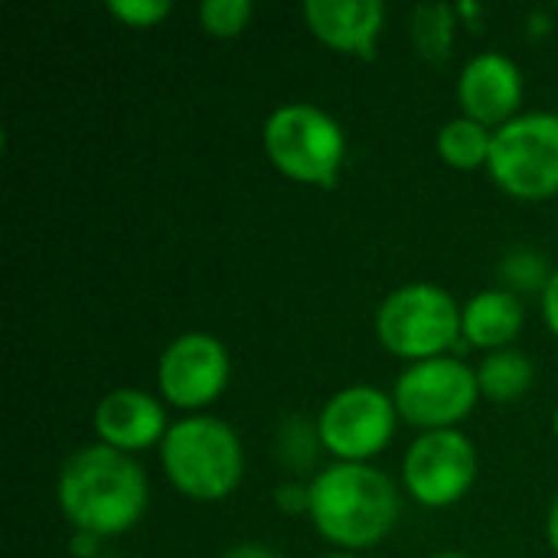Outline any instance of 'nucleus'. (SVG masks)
<instances>
[{"label":"nucleus","instance_id":"nucleus-6","mask_svg":"<svg viewBox=\"0 0 558 558\" xmlns=\"http://www.w3.org/2000/svg\"><path fill=\"white\" fill-rule=\"evenodd\" d=\"M490 180L517 199L558 193V114L526 111L494 131L487 160Z\"/></svg>","mask_w":558,"mask_h":558},{"label":"nucleus","instance_id":"nucleus-11","mask_svg":"<svg viewBox=\"0 0 558 558\" xmlns=\"http://www.w3.org/2000/svg\"><path fill=\"white\" fill-rule=\"evenodd\" d=\"M458 105L464 111V118L497 131L507 121L517 118L520 105H523V72L520 65L497 52H477L458 78Z\"/></svg>","mask_w":558,"mask_h":558},{"label":"nucleus","instance_id":"nucleus-15","mask_svg":"<svg viewBox=\"0 0 558 558\" xmlns=\"http://www.w3.org/2000/svg\"><path fill=\"white\" fill-rule=\"evenodd\" d=\"M536 369L533 360L520 350H497L487 353L484 363L477 366V386L481 399L490 402H517L533 389Z\"/></svg>","mask_w":558,"mask_h":558},{"label":"nucleus","instance_id":"nucleus-17","mask_svg":"<svg viewBox=\"0 0 558 558\" xmlns=\"http://www.w3.org/2000/svg\"><path fill=\"white\" fill-rule=\"evenodd\" d=\"M412 39L425 59H432V62L448 59L451 46H454V10L445 3L418 7L412 13Z\"/></svg>","mask_w":558,"mask_h":558},{"label":"nucleus","instance_id":"nucleus-22","mask_svg":"<svg viewBox=\"0 0 558 558\" xmlns=\"http://www.w3.org/2000/svg\"><path fill=\"white\" fill-rule=\"evenodd\" d=\"M546 539L558 553V494L556 500H553V507H549V517H546Z\"/></svg>","mask_w":558,"mask_h":558},{"label":"nucleus","instance_id":"nucleus-19","mask_svg":"<svg viewBox=\"0 0 558 558\" xmlns=\"http://www.w3.org/2000/svg\"><path fill=\"white\" fill-rule=\"evenodd\" d=\"M173 10L170 0H111L108 3V13L118 16L124 26H134V29H147V26H157L160 20H167Z\"/></svg>","mask_w":558,"mask_h":558},{"label":"nucleus","instance_id":"nucleus-3","mask_svg":"<svg viewBox=\"0 0 558 558\" xmlns=\"http://www.w3.org/2000/svg\"><path fill=\"white\" fill-rule=\"evenodd\" d=\"M167 481L190 500L219 504L235 494L245 474V451L235 428L213 415H190L170 425L160 441Z\"/></svg>","mask_w":558,"mask_h":558},{"label":"nucleus","instance_id":"nucleus-13","mask_svg":"<svg viewBox=\"0 0 558 558\" xmlns=\"http://www.w3.org/2000/svg\"><path fill=\"white\" fill-rule=\"evenodd\" d=\"M307 29L330 49L373 59L386 23L379 0H307L301 7Z\"/></svg>","mask_w":558,"mask_h":558},{"label":"nucleus","instance_id":"nucleus-24","mask_svg":"<svg viewBox=\"0 0 558 558\" xmlns=\"http://www.w3.org/2000/svg\"><path fill=\"white\" fill-rule=\"evenodd\" d=\"M324 558H360L356 553H330V556H324Z\"/></svg>","mask_w":558,"mask_h":558},{"label":"nucleus","instance_id":"nucleus-16","mask_svg":"<svg viewBox=\"0 0 558 558\" xmlns=\"http://www.w3.org/2000/svg\"><path fill=\"white\" fill-rule=\"evenodd\" d=\"M438 157L454 167V170H481L490 160V147H494V131L471 121V118H454L438 131Z\"/></svg>","mask_w":558,"mask_h":558},{"label":"nucleus","instance_id":"nucleus-8","mask_svg":"<svg viewBox=\"0 0 558 558\" xmlns=\"http://www.w3.org/2000/svg\"><path fill=\"white\" fill-rule=\"evenodd\" d=\"M396 402L376 386H347L317 415V441L343 464H366L396 435Z\"/></svg>","mask_w":558,"mask_h":558},{"label":"nucleus","instance_id":"nucleus-2","mask_svg":"<svg viewBox=\"0 0 558 558\" xmlns=\"http://www.w3.org/2000/svg\"><path fill=\"white\" fill-rule=\"evenodd\" d=\"M396 484L369 464H330L307 487V517L314 530L343 553L383 543L399 520Z\"/></svg>","mask_w":558,"mask_h":558},{"label":"nucleus","instance_id":"nucleus-18","mask_svg":"<svg viewBox=\"0 0 558 558\" xmlns=\"http://www.w3.org/2000/svg\"><path fill=\"white\" fill-rule=\"evenodd\" d=\"M255 7L248 0H206L199 3V26L213 36H239L248 20H252Z\"/></svg>","mask_w":558,"mask_h":558},{"label":"nucleus","instance_id":"nucleus-9","mask_svg":"<svg viewBox=\"0 0 558 558\" xmlns=\"http://www.w3.org/2000/svg\"><path fill=\"white\" fill-rule=\"evenodd\" d=\"M402 481L409 497L428 510H445L464 500L477 481V451L474 441L458 432H425L412 441L402 461Z\"/></svg>","mask_w":558,"mask_h":558},{"label":"nucleus","instance_id":"nucleus-10","mask_svg":"<svg viewBox=\"0 0 558 558\" xmlns=\"http://www.w3.org/2000/svg\"><path fill=\"white\" fill-rule=\"evenodd\" d=\"M229 350L219 337L190 330L167 343L157 360V386L177 409L199 412L213 405L229 386Z\"/></svg>","mask_w":558,"mask_h":558},{"label":"nucleus","instance_id":"nucleus-21","mask_svg":"<svg viewBox=\"0 0 558 558\" xmlns=\"http://www.w3.org/2000/svg\"><path fill=\"white\" fill-rule=\"evenodd\" d=\"M222 558H281L278 553H271L268 546H262V543H242V546H235V549H229Z\"/></svg>","mask_w":558,"mask_h":558},{"label":"nucleus","instance_id":"nucleus-14","mask_svg":"<svg viewBox=\"0 0 558 558\" xmlns=\"http://www.w3.org/2000/svg\"><path fill=\"white\" fill-rule=\"evenodd\" d=\"M526 324L523 301L507 288H490L474 294L461 307V337L481 350H507Z\"/></svg>","mask_w":558,"mask_h":558},{"label":"nucleus","instance_id":"nucleus-23","mask_svg":"<svg viewBox=\"0 0 558 558\" xmlns=\"http://www.w3.org/2000/svg\"><path fill=\"white\" fill-rule=\"evenodd\" d=\"M98 539L95 536H88V533H78L75 539H72V553L75 556H92V546H95Z\"/></svg>","mask_w":558,"mask_h":558},{"label":"nucleus","instance_id":"nucleus-12","mask_svg":"<svg viewBox=\"0 0 558 558\" xmlns=\"http://www.w3.org/2000/svg\"><path fill=\"white\" fill-rule=\"evenodd\" d=\"M92 425L101 445L124 454L147 451L170 432L163 405L144 389H111L105 399H98Z\"/></svg>","mask_w":558,"mask_h":558},{"label":"nucleus","instance_id":"nucleus-26","mask_svg":"<svg viewBox=\"0 0 558 558\" xmlns=\"http://www.w3.org/2000/svg\"><path fill=\"white\" fill-rule=\"evenodd\" d=\"M432 558H464V556H454V553H445V556H432Z\"/></svg>","mask_w":558,"mask_h":558},{"label":"nucleus","instance_id":"nucleus-7","mask_svg":"<svg viewBox=\"0 0 558 558\" xmlns=\"http://www.w3.org/2000/svg\"><path fill=\"white\" fill-rule=\"evenodd\" d=\"M392 402L402 422L422 432L458 428L481 402L477 369L454 356L422 360L402 369L392 386Z\"/></svg>","mask_w":558,"mask_h":558},{"label":"nucleus","instance_id":"nucleus-4","mask_svg":"<svg viewBox=\"0 0 558 558\" xmlns=\"http://www.w3.org/2000/svg\"><path fill=\"white\" fill-rule=\"evenodd\" d=\"M262 144L268 160L294 183L333 186L347 157V134L333 114L317 105L291 101L268 114Z\"/></svg>","mask_w":558,"mask_h":558},{"label":"nucleus","instance_id":"nucleus-5","mask_svg":"<svg viewBox=\"0 0 558 558\" xmlns=\"http://www.w3.org/2000/svg\"><path fill=\"white\" fill-rule=\"evenodd\" d=\"M376 337L383 350L399 360L422 363L448 356V350L461 337V307L441 284H402L379 304Z\"/></svg>","mask_w":558,"mask_h":558},{"label":"nucleus","instance_id":"nucleus-25","mask_svg":"<svg viewBox=\"0 0 558 558\" xmlns=\"http://www.w3.org/2000/svg\"><path fill=\"white\" fill-rule=\"evenodd\" d=\"M553 432H556V438H558V409H556V415H553Z\"/></svg>","mask_w":558,"mask_h":558},{"label":"nucleus","instance_id":"nucleus-1","mask_svg":"<svg viewBox=\"0 0 558 558\" xmlns=\"http://www.w3.org/2000/svg\"><path fill=\"white\" fill-rule=\"evenodd\" d=\"M59 510L62 517L95 539L121 536L137 526L147 510L144 468L108 445L78 448L59 471Z\"/></svg>","mask_w":558,"mask_h":558},{"label":"nucleus","instance_id":"nucleus-20","mask_svg":"<svg viewBox=\"0 0 558 558\" xmlns=\"http://www.w3.org/2000/svg\"><path fill=\"white\" fill-rule=\"evenodd\" d=\"M543 317H546L549 330L558 337V271L549 275V284L543 288Z\"/></svg>","mask_w":558,"mask_h":558}]
</instances>
